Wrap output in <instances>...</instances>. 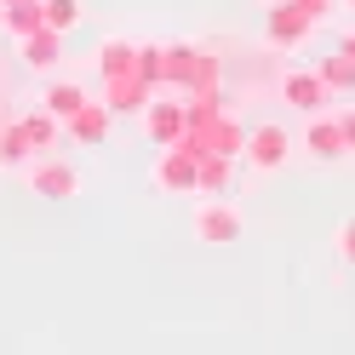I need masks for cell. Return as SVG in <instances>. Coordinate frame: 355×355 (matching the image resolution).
<instances>
[{"label": "cell", "instance_id": "obj_5", "mask_svg": "<svg viewBox=\"0 0 355 355\" xmlns=\"http://www.w3.org/2000/svg\"><path fill=\"white\" fill-rule=\"evenodd\" d=\"M241 161H247L252 172H281L286 161H293V132H286L281 121H263L247 132V149H241Z\"/></svg>", "mask_w": 355, "mask_h": 355}, {"label": "cell", "instance_id": "obj_13", "mask_svg": "<svg viewBox=\"0 0 355 355\" xmlns=\"http://www.w3.org/2000/svg\"><path fill=\"white\" fill-rule=\"evenodd\" d=\"M40 24H46V12H40V0H0V29H6L12 40L35 35Z\"/></svg>", "mask_w": 355, "mask_h": 355}, {"label": "cell", "instance_id": "obj_2", "mask_svg": "<svg viewBox=\"0 0 355 355\" xmlns=\"http://www.w3.org/2000/svg\"><path fill=\"white\" fill-rule=\"evenodd\" d=\"M24 184L35 195H46V201H75V195L86 189V178H80L75 161H58V149H52V155H35V161L24 166Z\"/></svg>", "mask_w": 355, "mask_h": 355}, {"label": "cell", "instance_id": "obj_12", "mask_svg": "<svg viewBox=\"0 0 355 355\" xmlns=\"http://www.w3.org/2000/svg\"><path fill=\"white\" fill-rule=\"evenodd\" d=\"M29 161H35V144L24 121H0V172H24Z\"/></svg>", "mask_w": 355, "mask_h": 355}, {"label": "cell", "instance_id": "obj_1", "mask_svg": "<svg viewBox=\"0 0 355 355\" xmlns=\"http://www.w3.org/2000/svg\"><path fill=\"white\" fill-rule=\"evenodd\" d=\"M189 230L201 247H230V241L247 235V218H241V207L230 201V195H201V207H195Z\"/></svg>", "mask_w": 355, "mask_h": 355}, {"label": "cell", "instance_id": "obj_21", "mask_svg": "<svg viewBox=\"0 0 355 355\" xmlns=\"http://www.w3.org/2000/svg\"><path fill=\"white\" fill-rule=\"evenodd\" d=\"M332 247H338V258H344V263H355V218H344V224H338Z\"/></svg>", "mask_w": 355, "mask_h": 355}, {"label": "cell", "instance_id": "obj_16", "mask_svg": "<svg viewBox=\"0 0 355 355\" xmlns=\"http://www.w3.org/2000/svg\"><path fill=\"white\" fill-rule=\"evenodd\" d=\"M235 155H218V149H207L201 155V189L195 195H230V184H235Z\"/></svg>", "mask_w": 355, "mask_h": 355}, {"label": "cell", "instance_id": "obj_20", "mask_svg": "<svg viewBox=\"0 0 355 355\" xmlns=\"http://www.w3.org/2000/svg\"><path fill=\"white\" fill-rule=\"evenodd\" d=\"M138 75L161 86L166 80V46H149V40H144V46H138Z\"/></svg>", "mask_w": 355, "mask_h": 355}, {"label": "cell", "instance_id": "obj_4", "mask_svg": "<svg viewBox=\"0 0 355 355\" xmlns=\"http://www.w3.org/2000/svg\"><path fill=\"white\" fill-rule=\"evenodd\" d=\"M315 24H321V17L309 12L304 0H275V6H270V17H263V40L286 52V46H304V40L315 35Z\"/></svg>", "mask_w": 355, "mask_h": 355}, {"label": "cell", "instance_id": "obj_14", "mask_svg": "<svg viewBox=\"0 0 355 355\" xmlns=\"http://www.w3.org/2000/svg\"><path fill=\"white\" fill-rule=\"evenodd\" d=\"M86 98H92V92H86L80 80H46V86H40V103H46L63 126H69V115H75V109H80Z\"/></svg>", "mask_w": 355, "mask_h": 355}, {"label": "cell", "instance_id": "obj_18", "mask_svg": "<svg viewBox=\"0 0 355 355\" xmlns=\"http://www.w3.org/2000/svg\"><path fill=\"white\" fill-rule=\"evenodd\" d=\"M315 75L327 80V92H332V98H349V92H355V63H349L344 52H327V58L315 63Z\"/></svg>", "mask_w": 355, "mask_h": 355}, {"label": "cell", "instance_id": "obj_3", "mask_svg": "<svg viewBox=\"0 0 355 355\" xmlns=\"http://www.w3.org/2000/svg\"><path fill=\"white\" fill-rule=\"evenodd\" d=\"M149 184H155V189H166V195H195V189H201V149H189V144H166V149H161V161L149 166Z\"/></svg>", "mask_w": 355, "mask_h": 355}, {"label": "cell", "instance_id": "obj_10", "mask_svg": "<svg viewBox=\"0 0 355 355\" xmlns=\"http://www.w3.org/2000/svg\"><path fill=\"white\" fill-rule=\"evenodd\" d=\"M63 40H69V35H58L52 24H40L35 35H24V40H17L24 69H58V63H63Z\"/></svg>", "mask_w": 355, "mask_h": 355}, {"label": "cell", "instance_id": "obj_7", "mask_svg": "<svg viewBox=\"0 0 355 355\" xmlns=\"http://www.w3.org/2000/svg\"><path fill=\"white\" fill-rule=\"evenodd\" d=\"M281 103L298 109V115H321V109L332 103V92H327V80L315 69H286L281 75Z\"/></svg>", "mask_w": 355, "mask_h": 355}, {"label": "cell", "instance_id": "obj_24", "mask_svg": "<svg viewBox=\"0 0 355 355\" xmlns=\"http://www.w3.org/2000/svg\"><path fill=\"white\" fill-rule=\"evenodd\" d=\"M344 6H349V12H355V0H344Z\"/></svg>", "mask_w": 355, "mask_h": 355}, {"label": "cell", "instance_id": "obj_19", "mask_svg": "<svg viewBox=\"0 0 355 355\" xmlns=\"http://www.w3.org/2000/svg\"><path fill=\"white\" fill-rule=\"evenodd\" d=\"M40 12H46V24L58 35H75L86 24V0H40Z\"/></svg>", "mask_w": 355, "mask_h": 355}, {"label": "cell", "instance_id": "obj_11", "mask_svg": "<svg viewBox=\"0 0 355 355\" xmlns=\"http://www.w3.org/2000/svg\"><path fill=\"white\" fill-rule=\"evenodd\" d=\"M109 126H115V109L98 103V98H86L75 115H69V138H75V144H86V149H98V144L109 138Z\"/></svg>", "mask_w": 355, "mask_h": 355}, {"label": "cell", "instance_id": "obj_9", "mask_svg": "<svg viewBox=\"0 0 355 355\" xmlns=\"http://www.w3.org/2000/svg\"><path fill=\"white\" fill-rule=\"evenodd\" d=\"M149 98H155V80H144L138 69H126V75H115V80H103V103L115 109V115H144Z\"/></svg>", "mask_w": 355, "mask_h": 355}, {"label": "cell", "instance_id": "obj_15", "mask_svg": "<svg viewBox=\"0 0 355 355\" xmlns=\"http://www.w3.org/2000/svg\"><path fill=\"white\" fill-rule=\"evenodd\" d=\"M24 132H29L35 155H52V149H58V138H63V132H69V126H63V121L52 115L46 103H40V109H29V115H24Z\"/></svg>", "mask_w": 355, "mask_h": 355}, {"label": "cell", "instance_id": "obj_22", "mask_svg": "<svg viewBox=\"0 0 355 355\" xmlns=\"http://www.w3.org/2000/svg\"><path fill=\"white\" fill-rule=\"evenodd\" d=\"M338 121H344V138H349V149H355V103H344V115H338Z\"/></svg>", "mask_w": 355, "mask_h": 355}, {"label": "cell", "instance_id": "obj_23", "mask_svg": "<svg viewBox=\"0 0 355 355\" xmlns=\"http://www.w3.org/2000/svg\"><path fill=\"white\" fill-rule=\"evenodd\" d=\"M338 52H344V58H349V63H355V29H349V35H344V40H338Z\"/></svg>", "mask_w": 355, "mask_h": 355}, {"label": "cell", "instance_id": "obj_6", "mask_svg": "<svg viewBox=\"0 0 355 355\" xmlns=\"http://www.w3.org/2000/svg\"><path fill=\"white\" fill-rule=\"evenodd\" d=\"M144 126V138L155 149H166V144H184L189 138V103H178V98H149V109L138 115Z\"/></svg>", "mask_w": 355, "mask_h": 355}, {"label": "cell", "instance_id": "obj_17", "mask_svg": "<svg viewBox=\"0 0 355 355\" xmlns=\"http://www.w3.org/2000/svg\"><path fill=\"white\" fill-rule=\"evenodd\" d=\"M126 69H138V40H115V35H109L103 46H98V75L115 80V75H126Z\"/></svg>", "mask_w": 355, "mask_h": 355}, {"label": "cell", "instance_id": "obj_8", "mask_svg": "<svg viewBox=\"0 0 355 355\" xmlns=\"http://www.w3.org/2000/svg\"><path fill=\"white\" fill-rule=\"evenodd\" d=\"M304 149L315 155V161H327V166L344 161V155H355L349 138H344V121L327 115V109H321V115H309V126H304Z\"/></svg>", "mask_w": 355, "mask_h": 355}]
</instances>
